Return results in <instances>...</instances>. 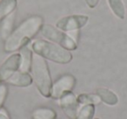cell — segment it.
I'll list each match as a JSON object with an SVG mask.
<instances>
[{
  "instance_id": "19",
  "label": "cell",
  "mask_w": 127,
  "mask_h": 119,
  "mask_svg": "<svg viewBox=\"0 0 127 119\" xmlns=\"http://www.w3.org/2000/svg\"><path fill=\"white\" fill-rule=\"evenodd\" d=\"M85 1H86L87 5L90 8H92V9H93V8H95L97 5L99 0H85Z\"/></svg>"
},
{
  "instance_id": "12",
  "label": "cell",
  "mask_w": 127,
  "mask_h": 119,
  "mask_svg": "<svg viewBox=\"0 0 127 119\" xmlns=\"http://www.w3.org/2000/svg\"><path fill=\"white\" fill-rule=\"evenodd\" d=\"M97 95L99 96L101 102L110 106H114L118 103V97L113 91L105 88H100L97 89Z\"/></svg>"
},
{
  "instance_id": "9",
  "label": "cell",
  "mask_w": 127,
  "mask_h": 119,
  "mask_svg": "<svg viewBox=\"0 0 127 119\" xmlns=\"http://www.w3.org/2000/svg\"><path fill=\"white\" fill-rule=\"evenodd\" d=\"M33 82L32 76L28 73V72H23V71H17L14 73L7 81L5 83L10 84L14 87L18 88H27L31 86Z\"/></svg>"
},
{
  "instance_id": "11",
  "label": "cell",
  "mask_w": 127,
  "mask_h": 119,
  "mask_svg": "<svg viewBox=\"0 0 127 119\" xmlns=\"http://www.w3.org/2000/svg\"><path fill=\"white\" fill-rule=\"evenodd\" d=\"M16 18V13L12 12L6 16L1 20V27H0V35L4 40H5L12 32L14 27V22Z\"/></svg>"
},
{
  "instance_id": "3",
  "label": "cell",
  "mask_w": 127,
  "mask_h": 119,
  "mask_svg": "<svg viewBox=\"0 0 127 119\" xmlns=\"http://www.w3.org/2000/svg\"><path fill=\"white\" fill-rule=\"evenodd\" d=\"M31 71L32 74V79L35 82L36 87L44 97H51V82L50 70L48 68L45 59L37 54H33Z\"/></svg>"
},
{
  "instance_id": "18",
  "label": "cell",
  "mask_w": 127,
  "mask_h": 119,
  "mask_svg": "<svg viewBox=\"0 0 127 119\" xmlns=\"http://www.w3.org/2000/svg\"><path fill=\"white\" fill-rule=\"evenodd\" d=\"M8 96V87L5 83H0V110L3 108Z\"/></svg>"
},
{
  "instance_id": "16",
  "label": "cell",
  "mask_w": 127,
  "mask_h": 119,
  "mask_svg": "<svg viewBox=\"0 0 127 119\" xmlns=\"http://www.w3.org/2000/svg\"><path fill=\"white\" fill-rule=\"evenodd\" d=\"M78 103L82 105H86V104H92L96 105L100 103L101 100L99 96L97 94H80L79 96L77 97Z\"/></svg>"
},
{
  "instance_id": "15",
  "label": "cell",
  "mask_w": 127,
  "mask_h": 119,
  "mask_svg": "<svg viewBox=\"0 0 127 119\" xmlns=\"http://www.w3.org/2000/svg\"><path fill=\"white\" fill-rule=\"evenodd\" d=\"M108 4L112 12L120 19L125 17V7L122 0H108Z\"/></svg>"
},
{
  "instance_id": "14",
  "label": "cell",
  "mask_w": 127,
  "mask_h": 119,
  "mask_svg": "<svg viewBox=\"0 0 127 119\" xmlns=\"http://www.w3.org/2000/svg\"><path fill=\"white\" fill-rule=\"evenodd\" d=\"M32 119H56L57 113L50 108H38L33 110Z\"/></svg>"
},
{
  "instance_id": "4",
  "label": "cell",
  "mask_w": 127,
  "mask_h": 119,
  "mask_svg": "<svg viewBox=\"0 0 127 119\" xmlns=\"http://www.w3.org/2000/svg\"><path fill=\"white\" fill-rule=\"evenodd\" d=\"M40 32L45 39L57 43L62 47L65 48L69 51L76 50L78 47L77 41L72 37L66 34L63 31L59 30L57 27H54L48 24H44V25L43 24Z\"/></svg>"
},
{
  "instance_id": "23",
  "label": "cell",
  "mask_w": 127,
  "mask_h": 119,
  "mask_svg": "<svg viewBox=\"0 0 127 119\" xmlns=\"http://www.w3.org/2000/svg\"><path fill=\"white\" fill-rule=\"evenodd\" d=\"M0 83H1V82H0Z\"/></svg>"
},
{
  "instance_id": "6",
  "label": "cell",
  "mask_w": 127,
  "mask_h": 119,
  "mask_svg": "<svg viewBox=\"0 0 127 119\" xmlns=\"http://www.w3.org/2000/svg\"><path fill=\"white\" fill-rule=\"evenodd\" d=\"M76 83L74 76L71 75H64L57 80L51 86V97L59 99L65 93L71 92Z\"/></svg>"
},
{
  "instance_id": "10",
  "label": "cell",
  "mask_w": 127,
  "mask_h": 119,
  "mask_svg": "<svg viewBox=\"0 0 127 119\" xmlns=\"http://www.w3.org/2000/svg\"><path fill=\"white\" fill-rule=\"evenodd\" d=\"M20 56H21V63H20L19 70L23 72L31 71L32 63V57H33V52L32 48L26 45L20 49Z\"/></svg>"
},
{
  "instance_id": "13",
  "label": "cell",
  "mask_w": 127,
  "mask_h": 119,
  "mask_svg": "<svg viewBox=\"0 0 127 119\" xmlns=\"http://www.w3.org/2000/svg\"><path fill=\"white\" fill-rule=\"evenodd\" d=\"M18 0H3L0 3V21L16 11Z\"/></svg>"
},
{
  "instance_id": "21",
  "label": "cell",
  "mask_w": 127,
  "mask_h": 119,
  "mask_svg": "<svg viewBox=\"0 0 127 119\" xmlns=\"http://www.w3.org/2000/svg\"><path fill=\"white\" fill-rule=\"evenodd\" d=\"M2 1H3V0H0V3H1V2H2Z\"/></svg>"
},
{
  "instance_id": "8",
  "label": "cell",
  "mask_w": 127,
  "mask_h": 119,
  "mask_svg": "<svg viewBox=\"0 0 127 119\" xmlns=\"http://www.w3.org/2000/svg\"><path fill=\"white\" fill-rule=\"evenodd\" d=\"M59 105L62 110L69 119H77L78 110H79V103H78L77 97L73 95V93L68 92L61 96L58 99Z\"/></svg>"
},
{
  "instance_id": "20",
  "label": "cell",
  "mask_w": 127,
  "mask_h": 119,
  "mask_svg": "<svg viewBox=\"0 0 127 119\" xmlns=\"http://www.w3.org/2000/svg\"><path fill=\"white\" fill-rule=\"evenodd\" d=\"M0 119H11L9 115H8L7 111L3 108L0 110Z\"/></svg>"
},
{
  "instance_id": "1",
  "label": "cell",
  "mask_w": 127,
  "mask_h": 119,
  "mask_svg": "<svg viewBox=\"0 0 127 119\" xmlns=\"http://www.w3.org/2000/svg\"><path fill=\"white\" fill-rule=\"evenodd\" d=\"M43 22V18L40 16H32L26 18L4 40V51L15 53L28 45L31 39L40 31Z\"/></svg>"
},
{
  "instance_id": "22",
  "label": "cell",
  "mask_w": 127,
  "mask_h": 119,
  "mask_svg": "<svg viewBox=\"0 0 127 119\" xmlns=\"http://www.w3.org/2000/svg\"><path fill=\"white\" fill-rule=\"evenodd\" d=\"M93 119H99V118H93Z\"/></svg>"
},
{
  "instance_id": "5",
  "label": "cell",
  "mask_w": 127,
  "mask_h": 119,
  "mask_svg": "<svg viewBox=\"0 0 127 119\" xmlns=\"http://www.w3.org/2000/svg\"><path fill=\"white\" fill-rule=\"evenodd\" d=\"M89 17L85 15H71L62 18L56 23L57 28L64 32H78L88 23Z\"/></svg>"
},
{
  "instance_id": "7",
  "label": "cell",
  "mask_w": 127,
  "mask_h": 119,
  "mask_svg": "<svg viewBox=\"0 0 127 119\" xmlns=\"http://www.w3.org/2000/svg\"><path fill=\"white\" fill-rule=\"evenodd\" d=\"M21 56L19 53H12L0 66V82H5L11 75L19 70Z\"/></svg>"
},
{
  "instance_id": "17",
  "label": "cell",
  "mask_w": 127,
  "mask_h": 119,
  "mask_svg": "<svg viewBox=\"0 0 127 119\" xmlns=\"http://www.w3.org/2000/svg\"><path fill=\"white\" fill-rule=\"evenodd\" d=\"M95 113V107L92 104L82 105L78 110L77 119H93Z\"/></svg>"
},
{
  "instance_id": "2",
  "label": "cell",
  "mask_w": 127,
  "mask_h": 119,
  "mask_svg": "<svg viewBox=\"0 0 127 119\" xmlns=\"http://www.w3.org/2000/svg\"><path fill=\"white\" fill-rule=\"evenodd\" d=\"M31 48L35 54L59 64H67L73 58L69 50L44 39L34 40L31 45Z\"/></svg>"
}]
</instances>
